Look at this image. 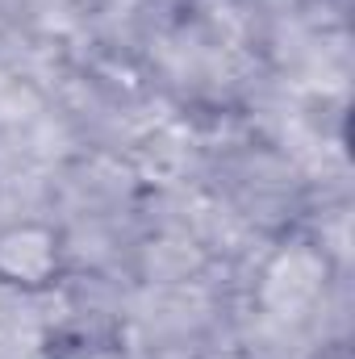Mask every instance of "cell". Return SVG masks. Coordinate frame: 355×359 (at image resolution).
I'll list each match as a JSON object with an SVG mask.
<instances>
[{"label": "cell", "instance_id": "obj_1", "mask_svg": "<svg viewBox=\"0 0 355 359\" xmlns=\"http://www.w3.org/2000/svg\"><path fill=\"white\" fill-rule=\"evenodd\" d=\"M72 271L63 226L46 217H13L0 226V288L17 297H51Z\"/></svg>", "mask_w": 355, "mask_h": 359}, {"label": "cell", "instance_id": "obj_2", "mask_svg": "<svg viewBox=\"0 0 355 359\" xmlns=\"http://www.w3.org/2000/svg\"><path fill=\"white\" fill-rule=\"evenodd\" d=\"M42 359H130L117 334H105V330H59Z\"/></svg>", "mask_w": 355, "mask_h": 359}]
</instances>
